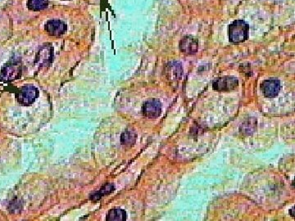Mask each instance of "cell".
Returning <instances> with one entry per match:
<instances>
[{
	"label": "cell",
	"instance_id": "obj_2",
	"mask_svg": "<svg viewBox=\"0 0 295 221\" xmlns=\"http://www.w3.org/2000/svg\"><path fill=\"white\" fill-rule=\"evenodd\" d=\"M22 75V63L20 61L12 60L4 67L0 72V81H9L18 80Z\"/></svg>",
	"mask_w": 295,
	"mask_h": 221
},
{
	"label": "cell",
	"instance_id": "obj_13",
	"mask_svg": "<svg viewBox=\"0 0 295 221\" xmlns=\"http://www.w3.org/2000/svg\"><path fill=\"white\" fill-rule=\"evenodd\" d=\"M48 0H28L27 7L32 11H41L48 7Z\"/></svg>",
	"mask_w": 295,
	"mask_h": 221
},
{
	"label": "cell",
	"instance_id": "obj_9",
	"mask_svg": "<svg viewBox=\"0 0 295 221\" xmlns=\"http://www.w3.org/2000/svg\"><path fill=\"white\" fill-rule=\"evenodd\" d=\"M66 25L59 20L49 21L45 25V30L52 36H62L66 32Z\"/></svg>",
	"mask_w": 295,
	"mask_h": 221
},
{
	"label": "cell",
	"instance_id": "obj_15",
	"mask_svg": "<svg viewBox=\"0 0 295 221\" xmlns=\"http://www.w3.org/2000/svg\"><path fill=\"white\" fill-rule=\"evenodd\" d=\"M136 139V135L134 134V131L131 130H126L121 134V141L123 145H132L134 144Z\"/></svg>",
	"mask_w": 295,
	"mask_h": 221
},
{
	"label": "cell",
	"instance_id": "obj_7",
	"mask_svg": "<svg viewBox=\"0 0 295 221\" xmlns=\"http://www.w3.org/2000/svg\"><path fill=\"white\" fill-rule=\"evenodd\" d=\"M162 104L156 99L147 101L143 107V113L149 118H157L161 114Z\"/></svg>",
	"mask_w": 295,
	"mask_h": 221
},
{
	"label": "cell",
	"instance_id": "obj_12",
	"mask_svg": "<svg viewBox=\"0 0 295 221\" xmlns=\"http://www.w3.org/2000/svg\"><path fill=\"white\" fill-rule=\"evenodd\" d=\"M106 219L107 221H124L126 219V214L125 210L121 209H113L108 212Z\"/></svg>",
	"mask_w": 295,
	"mask_h": 221
},
{
	"label": "cell",
	"instance_id": "obj_3",
	"mask_svg": "<svg viewBox=\"0 0 295 221\" xmlns=\"http://www.w3.org/2000/svg\"><path fill=\"white\" fill-rule=\"evenodd\" d=\"M38 96V90L33 85H26L18 94V102L24 106H29L35 102Z\"/></svg>",
	"mask_w": 295,
	"mask_h": 221
},
{
	"label": "cell",
	"instance_id": "obj_10",
	"mask_svg": "<svg viewBox=\"0 0 295 221\" xmlns=\"http://www.w3.org/2000/svg\"><path fill=\"white\" fill-rule=\"evenodd\" d=\"M166 74L168 79L172 81L173 80H179L182 74V67L181 63H171L168 64L166 70Z\"/></svg>",
	"mask_w": 295,
	"mask_h": 221
},
{
	"label": "cell",
	"instance_id": "obj_14",
	"mask_svg": "<svg viewBox=\"0 0 295 221\" xmlns=\"http://www.w3.org/2000/svg\"><path fill=\"white\" fill-rule=\"evenodd\" d=\"M114 185L111 184V183H107L106 185L103 186L100 190H98V192H94V194L91 195V200L93 201H97L98 199H100L102 196L104 195L109 194L110 192H112L114 190Z\"/></svg>",
	"mask_w": 295,
	"mask_h": 221
},
{
	"label": "cell",
	"instance_id": "obj_4",
	"mask_svg": "<svg viewBox=\"0 0 295 221\" xmlns=\"http://www.w3.org/2000/svg\"><path fill=\"white\" fill-rule=\"evenodd\" d=\"M238 81L237 78L233 77V76H223L221 78H218L213 82V90L219 92H230L234 90L237 88Z\"/></svg>",
	"mask_w": 295,
	"mask_h": 221
},
{
	"label": "cell",
	"instance_id": "obj_8",
	"mask_svg": "<svg viewBox=\"0 0 295 221\" xmlns=\"http://www.w3.org/2000/svg\"><path fill=\"white\" fill-rule=\"evenodd\" d=\"M180 49L184 54H195L198 51V41L191 36H186L180 43Z\"/></svg>",
	"mask_w": 295,
	"mask_h": 221
},
{
	"label": "cell",
	"instance_id": "obj_1",
	"mask_svg": "<svg viewBox=\"0 0 295 221\" xmlns=\"http://www.w3.org/2000/svg\"><path fill=\"white\" fill-rule=\"evenodd\" d=\"M248 25L243 20H236L229 28L230 41L235 44L242 43L248 39Z\"/></svg>",
	"mask_w": 295,
	"mask_h": 221
},
{
	"label": "cell",
	"instance_id": "obj_6",
	"mask_svg": "<svg viewBox=\"0 0 295 221\" xmlns=\"http://www.w3.org/2000/svg\"><path fill=\"white\" fill-rule=\"evenodd\" d=\"M54 49L49 45H45L39 50L36 58V63L40 67H47L53 61Z\"/></svg>",
	"mask_w": 295,
	"mask_h": 221
},
{
	"label": "cell",
	"instance_id": "obj_5",
	"mask_svg": "<svg viewBox=\"0 0 295 221\" xmlns=\"http://www.w3.org/2000/svg\"><path fill=\"white\" fill-rule=\"evenodd\" d=\"M261 89L266 98H275L280 90V82L278 79H268L262 83Z\"/></svg>",
	"mask_w": 295,
	"mask_h": 221
},
{
	"label": "cell",
	"instance_id": "obj_11",
	"mask_svg": "<svg viewBox=\"0 0 295 221\" xmlns=\"http://www.w3.org/2000/svg\"><path fill=\"white\" fill-rule=\"evenodd\" d=\"M256 128H257V120L255 118H249L242 124L240 126V131L242 134L245 135H251L254 133Z\"/></svg>",
	"mask_w": 295,
	"mask_h": 221
}]
</instances>
